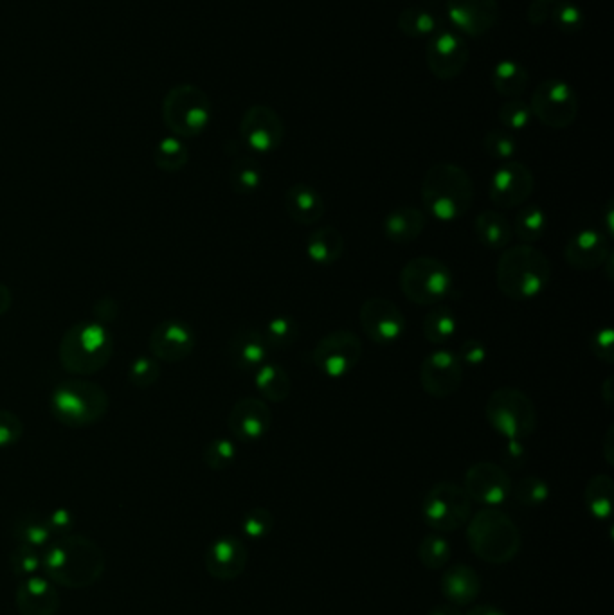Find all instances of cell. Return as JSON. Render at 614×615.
I'll return each instance as SVG.
<instances>
[{"label": "cell", "instance_id": "obj_3", "mask_svg": "<svg viewBox=\"0 0 614 615\" xmlns=\"http://www.w3.org/2000/svg\"><path fill=\"white\" fill-rule=\"evenodd\" d=\"M422 205L438 222L463 218L474 200V182L458 164L440 162L431 166L422 180Z\"/></svg>", "mask_w": 614, "mask_h": 615}, {"label": "cell", "instance_id": "obj_54", "mask_svg": "<svg viewBox=\"0 0 614 615\" xmlns=\"http://www.w3.org/2000/svg\"><path fill=\"white\" fill-rule=\"evenodd\" d=\"M503 459L508 466L512 468H521V464L526 461V446L519 439H508L506 441L505 452Z\"/></svg>", "mask_w": 614, "mask_h": 615}, {"label": "cell", "instance_id": "obj_27", "mask_svg": "<svg viewBox=\"0 0 614 615\" xmlns=\"http://www.w3.org/2000/svg\"><path fill=\"white\" fill-rule=\"evenodd\" d=\"M283 209L292 222L314 225L326 213L325 200L316 188L308 184H294L283 197Z\"/></svg>", "mask_w": 614, "mask_h": 615}, {"label": "cell", "instance_id": "obj_50", "mask_svg": "<svg viewBox=\"0 0 614 615\" xmlns=\"http://www.w3.org/2000/svg\"><path fill=\"white\" fill-rule=\"evenodd\" d=\"M24 436V423L13 410L0 409V448L17 445Z\"/></svg>", "mask_w": 614, "mask_h": 615}, {"label": "cell", "instance_id": "obj_28", "mask_svg": "<svg viewBox=\"0 0 614 615\" xmlns=\"http://www.w3.org/2000/svg\"><path fill=\"white\" fill-rule=\"evenodd\" d=\"M425 218L424 211L418 207H397L384 218L382 223V232L386 236V240L395 243V245H407L420 238V234L424 232Z\"/></svg>", "mask_w": 614, "mask_h": 615}, {"label": "cell", "instance_id": "obj_44", "mask_svg": "<svg viewBox=\"0 0 614 615\" xmlns=\"http://www.w3.org/2000/svg\"><path fill=\"white\" fill-rule=\"evenodd\" d=\"M497 117L508 132H521L530 126L533 116L530 105L523 99L515 98L506 99L505 103L499 107Z\"/></svg>", "mask_w": 614, "mask_h": 615}, {"label": "cell", "instance_id": "obj_30", "mask_svg": "<svg viewBox=\"0 0 614 615\" xmlns=\"http://www.w3.org/2000/svg\"><path fill=\"white\" fill-rule=\"evenodd\" d=\"M307 256L317 267H332L343 258L344 238L332 225H323L308 236Z\"/></svg>", "mask_w": 614, "mask_h": 615}, {"label": "cell", "instance_id": "obj_59", "mask_svg": "<svg viewBox=\"0 0 614 615\" xmlns=\"http://www.w3.org/2000/svg\"><path fill=\"white\" fill-rule=\"evenodd\" d=\"M465 615H508L501 610V608L494 607V605H476V607L470 608L469 612Z\"/></svg>", "mask_w": 614, "mask_h": 615}, {"label": "cell", "instance_id": "obj_1", "mask_svg": "<svg viewBox=\"0 0 614 615\" xmlns=\"http://www.w3.org/2000/svg\"><path fill=\"white\" fill-rule=\"evenodd\" d=\"M42 571L47 580L65 589H87L105 572V553L100 545L83 535L60 536L46 545Z\"/></svg>", "mask_w": 614, "mask_h": 615}, {"label": "cell", "instance_id": "obj_10", "mask_svg": "<svg viewBox=\"0 0 614 615\" xmlns=\"http://www.w3.org/2000/svg\"><path fill=\"white\" fill-rule=\"evenodd\" d=\"M472 515V500L456 482L442 481L425 493L422 517L438 533H452L465 526Z\"/></svg>", "mask_w": 614, "mask_h": 615}, {"label": "cell", "instance_id": "obj_34", "mask_svg": "<svg viewBox=\"0 0 614 615\" xmlns=\"http://www.w3.org/2000/svg\"><path fill=\"white\" fill-rule=\"evenodd\" d=\"M11 535L22 545H31V547H46L51 544L53 531L49 527L47 517L40 515L37 511H28L22 513L15 518L13 527H11Z\"/></svg>", "mask_w": 614, "mask_h": 615}, {"label": "cell", "instance_id": "obj_58", "mask_svg": "<svg viewBox=\"0 0 614 615\" xmlns=\"http://www.w3.org/2000/svg\"><path fill=\"white\" fill-rule=\"evenodd\" d=\"M600 393H602V400H604L605 405L611 409L614 403L613 376L605 378L604 384L600 387Z\"/></svg>", "mask_w": 614, "mask_h": 615}, {"label": "cell", "instance_id": "obj_26", "mask_svg": "<svg viewBox=\"0 0 614 615\" xmlns=\"http://www.w3.org/2000/svg\"><path fill=\"white\" fill-rule=\"evenodd\" d=\"M440 590L447 603H452L456 607H467L481 594V578L476 569H472L470 565L458 563L443 572Z\"/></svg>", "mask_w": 614, "mask_h": 615}, {"label": "cell", "instance_id": "obj_51", "mask_svg": "<svg viewBox=\"0 0 614 615\" xmlns=\"http://www.w3.org/2000/svg\"><path fill=\"white\" fill-rule=\"evenodd\" d=\"M589 349L600 362L613 364L614 362V331L611 326H602L591 335Z\"/></svg>", "mask_w": 614, "mask_h": 615}, {"label": "cell", "instance_id": "obj_36", "mask_svg": "<svg viewBox=\"0 0 614 615\" xmlns=\"http://www.w3.org/2000/svg\"><path fill=\"white\" fill-rule=\"evenodd\" d=\"M546 227H548V218L541 207L537 204H524L515 214L512 231L521 243L532 245L535 241L542 240Z\"/></svg>", "mask_w": 614, "mask_h": 615}, {"label": "cell", "instance_id": "obj_41", "mask_svg": "<svg viewBox=\"0 0 614 615\" xmlns=\"http://www.w3.org/2000/svg\"><path fill=\"white\" fill-rule=\"evenodd\" d=\"M263 339L272 349H287L298 340V322L287 315H278L265 324L262 331Z\"/></svg>", "mask_w": 614, "mask_h": 615}, {"label": "cell", "instance_id": "obj_23", "mask_svg": "<svg viewBox=\"0 0 614 615\" xmlns=\"http://www.w3.org/2000/svg\"><path fill=\"white\" fill-rule=\"evenodd\" d=\"M447 13L461 33L478 38L496 26L499 4L497 0H447Z\"/></svg>", "mask_w": 614, "mask_h": 615}, {"label": "cell", "instance_id": "obj_49", "mask_svg": "<svg viewBox=\"0 0 614 615\" xmlns=\"http://www.w3.org/2000/svg\"><path fill=\"white\" fill-rule=\"evenodd\" d=\"M242 531L253 540H262L274 529V515L267 508L249 509L242 518Z\"/></svg>", "mask_w": 614, "mask_h": 615}, {"label": "cell", "instance_id": "obj_42", "mask_svg": "<svg viewBox=\"0 0 614 615\" xmlns=\"http://www.w3.org/2000/svg\"><path fill=\"white\" fill-rule=\"evenodd\" d=\"M512 497L521 506L539 508L550 497V486L541 477L528 475V477H523L521 481L517 482L515 486H512Z\"/></svg>", "mask_w": 614, "mask_h": 615}, {"label": "cell", "instance_id": "obj_32", "mask_svg": "<svg viewBox=\"0 0 614 615\" xmlns=\"http://www.w3.org/2000/svg\"><path fill=\"white\" fill-rule=\"evenodd\" d=\"M614 482L609 475H593L584 490V506L596 520H609L613 515Z\"/></svg>", "mask_w": 614, "mask_h": 615}, {"label": "cell", "instance_id": "obj_5", "mask_svg": "<svg viewBox=\"0 0 614 615\" xmlns=\"http://www.w3.org/2000/svg\"><path fill=\"white\" fill-rule=\"evenodd\" d=\"M470 551L483 562L505 565L521 551V533L512 518L497 508L481 509L469 520Z\"/></svg>", "mask_w": 614, "mask_h": 615}, {"label": "cell", "instance_id": "obj_60", "mask_svg": "<svg viewBox=\"0 0 614 615\" xmlns=\"http://www.w3.org/2000/svg\"><path fill=\"white\" fill-rule=\"evenodd\" d=\"M429 615H465L461 612L460 607H456V605H452V603H443V605H438V607H434Z\"/></svg>", "mask_w": 614, "mask_h": 615}, {"label": "cell", "instance_id": "obj_46", "mask_svg": "<svg viewBox=\"0 0 614 615\" xmlns=\"http://www.w3.org/2000/svg\"><path fill=\"white\" fill-rule=\"evenodd\" d=\"M483 148L488 157L496 161L508 162L512 161L517 153V141L508 130L494 128V130H488L483 137Z\"/></svg>", "mask_w": 614, "mask_h": 615}, {"label": "cell", "instance_id": "obj_15", "mask_svg": "<svg viewBox=\"0 0 614 615\" xmlns=\"http://www.w3.org/2000/svg\"><path fill=\"white\" fill-rule=\"evenodd\" d=\"M463 382V364L451 349H434L422 360L420 385L431 398H449Z\"/></svg>", "mask_w": 614, "mask_h": 615}, {"label": "cell", "instance_id": "obj_7", "mask_svg": "<svg viewBox=\"0 0 614 615\" xmlns=\"http://www.w3.org/2000/svg\"><path fill=\"white\" fill-rule=\"evenodd\" d=\"M161 116L164 126L175 137L193 139L206 132L213 117V105L208 94L200 87L181 83L168 90L164 96Z\"/></svg>", "mask_w": 614, "mask_h": 615}, {"label": "cell", "instance_id": "obj_55", "mask_svg": "<svg viewBox=\"0 0 614 615\" xmlns=\"http://www.w3.org/2000/svg\"><path fill=\"white\" fill-rule=\"evenodd\" d=\"M551 8H553V6L546 4V2H541V0H532V4L528 6V13H526V17H528L530 24H533V26H541V24H544L546 20H550Z\"/></svg>", "mask_w": 614, "mask_h": 615}, {"label": "cell", "instance_id": "obj_43", "mask_svg": "<svg viewBox=\"0 0 614 615\" xmlns=\"http://www.w3.org/2000/svg\"><path fill=\"white\" fill-rule=\"evenodd\" d=\"M202 459L211 470H227L236 461V445L227 437H215L204 446Z\"/></svg>", "mask_w": 614, "mask_h": 615}, {"label": "cell", "instance_id": "obj_16", "mask_svg": "<svg viewBox=\"0 0 614 615\" xmlns=\"http://www.w3.org/2000/svg\"><path fill=\"white\" fill-rule=\"evenodd\" d=\"M535 189V177L523 162L508 161L501 164L490 179L488 197L499 209H514L528 202Z\"/></svg>", "mask_w": 614, "mask_h": 615}, {"label": "cell", "instance_id": "obj_47", "mask_svg": "<svg viewBox=\"0 0 614 615\" xmlns=\"http://www.w3.org/2000/svg\"><path fill=\"white\" fill-rule=\"evenodd\" d=\"M551 20L555 27L566 33V35H575L578 31H582L584 27V13L578 8L577 4L568 2V0H559L553 8H551Z\"/></svg>", "mask_w": 614, "mask_h": 615}, {"label": "cell", "instance_id": "obj_52", "mask_svg": "<svg viewBox=\"0 0 614 615\" xmlns=\"http://www.w3.org/2000/svg\"><path fill=\"white\" fill-rule=\"evenodd\" d=\"M463 366L479 367L487 362V346L478 339L465 340L456 353Z\"/></svg>", "mask_w": 614, "mask_h": 615}, {"label": "cell", "instance_id": "obj_25", "mask_svg": "<svg viewBox=\"0 0 614 615\" xmlns=\"http://www.w3.org/2000/svg\"><path fill=\"white\" fill-rule=\"evenodd\" d=\"M269 346L263 339L262 331L244 328L238 331L227 344V357L236 369L256 371L267 362Z\"/></svg>", "mask_w": 614, "mask_h": 615}, {"label": "cell", "instance_id": "obj_39", "mask_svg": "<svg viewBox=\"0 0 614 615\" xmlns=\"http://www.w3.org/2000/svg\"><path fill=\"white\" fill-rule=\"evenodd\" d=\"M398 31L407 38H425L436 31V18L424 8H406L398 15Z\"/></svg>", "mask_w": 614, "mask_h": 615}, {"label": "cell", "instance_id": "obj_17", "mask_svg": "<svg viewBox=\"0 0 614 615\" xmlns=\"http://www.w3.org/2000/svg\"><path fill=\"white\" fill-rule=\"evenodd\" d=\"M362 331L375 344H393L406 331V317L397 304L386 297H370L359 312Z\"/></svg>", "mask_w": 614, "mask_h": 615}, {"label": "cell", "instance_id": "obj_9", "mask_svg": "<svg viewBox=\"0 0 614 615\" xmlns=\"http://www.w3.org/2000/svg\"><path fill=\"white\" fill-rule=\"evenodd\" d=\"M398 285L409 303L436 306L451 294L454 277L451 268L440 259L418 256L402 267Z\"/></svg>", "mask_w": 614, "mask_h": 615}, {"label": "cell", "instance_id": "obj_14", "mask_svg": "<svg viewBox=\"0 0 614 615\" xmlns=\"http://www.w3.org/2000/svg\"><path fill=\"white\" fill-rule=\"evenodd\" d=\"M514 482L503 466L490 461L472 464L465 473L463 488L472 502L497 508L512 497Z\"/></svg>", "mask_w": 614, "mask_h": 615}, {"label": "cell", "instance_id": "obj_11", "mask_svg": "<svg viewBox=\"0 0 614 615\" xmlns=\"http://www.w3.org/2000/svg\"><path fill=\"white\" fill-rule=\"evenodd\" d=\"M530 110L541 125L553 130H564L577 119L578 98L575 89L562 80L542 81L533 90Z\"/></svg>", "mask_w": 614, "mask_h": 615}, {"label": "cell", "instance_id": "obj_45", "mask_svg": "<svg viewBox=\"0 0 614 615\" xmlns=\"http://www.w3.org/2000/svg\"><path fill=\"white\" fill-rule=\"evenodd\" d=\"M10 567L11 572L22 580L38 576L42 571V554L38 553L37 547L17 545L10 554Z\"/></svg>", "mask_w": 614, "mask_h": 615}, {"label": "cell", "instance_id": "obj_48", "mask_svg": "<svg viewBox=\"0 0 614 615\" xmlns=\"http://www.w3.org/2000/svg\"><path fill=\"white\" fill-rule=\"evenodd\" d=\"M161 378V362L154 357H137L128 367V382L137 389H148Z\"/></svg>", "mask_w": 614, "mask_h": 615}, {"label": "cell", "instance_id": "obj_56", "mask_svg": "<svg viewBox=\"0 0 614 615\" xmlns=\"http://www.w3.org/2000/svg\"><path fill=\"white\" fill-rule=\"evenodd\" d=\"M11 304H13V294L10 288L0 283V317L10 312Z\"/></svg>", "mask_w": 614, "mask_h": 615}, {"label": "cell", "instance_id": "obj_12", "mask_svg": "<svg viewBox=\"0 0 614 615\" xmlns=\"http://www.w3.org/2000/svg\"><path fill=\"white\" fill-rule=\"evenodd\" d=\"M362 358V342L353 331H330L312 351V364L319 373L339 380L350 375Z\"/></svg>", "mask_w": 614, "mask_h": 615}, {"label": "cell", "instance_id": "obj_8", "mask_svg": "<svg viewBox=\"0 0 614 615\" xmlns=\"http://www.w3.org/2000/svg\"><path fill=\"white\" fill-rule=\"evenodd\" d=\"M485 418L501 437L524 441L537 428V409L528 394L515 387H499L485 403Z\"/></svg>", "mask_w": 614, "mask_h": 615}, {"label": "cell", "instance_id": "obj_37", "mask_svg": "<svg viewBox=\"0 0 614 615\" xmlns=\"http://www.w3.org/2000/svg\"><path fill=\"white\" fill-rule=\"evenodd\" d=\"M154 162L164 173H179L190 162V150L179 137L168 135L155 146Z\"/></svg>", "mask_w": 614, "mask_h": 615}, {"label": "cell", "instance_id": "obj_40", "mask_svg": "<svg viewBox=\"0 0 614 615\" xmlns=\"http://www.w3.org/2000/svg\"><path fill=\"white\" fill-rule=\"evenodd\" d=\"M451 544L440 533L425 536L418 547V558L425 569L440 571L451 560Z\"/></svg>", "mask_w": 614, "mask_h": 615}, {"label": "cell", "instance_id": "obj_57", "mask_svg": "<svg viewBox=\"0 0 614 615\" xmlns=\"http://www.w3.org/2000/svg\"><path fill=\"white\" fill-rule=\"evenodd\" d=\"M613 436H614V428L609 427V430H607V434H605V439H604L605 461H607V464H609V466H613V463H614V459H613L614 437Z\"/></svg>", "mask_w": 614, "mask_h": 615}, {"label": "cell", "instance_id": "obj_13", "mask_svg": "<svg viewBox=\"0 0 614 615\" xmlns=\"http://www.w3.org/2000/svg\"><path fill=\"white\" fill-rule=\"evenodd\" d=\"M240 139L253 152H276L285 141V123L274 108L253 105L240 121Z\"/></svg>", "mask_w": 614, "mask_h": 615}, {"label": "cell", "instance_id": "obj_53", "mask_svg": "<svg viewBox=\"0 0 614 615\" xmlns=\"http://www.w3.org/2000/svg\"><path fill=\"white\" fill-rule=\"evenodd\" d=\"M49 527L53 531V535L67 536L73 533L74 517L71 511L67 509H55L49 517H47Z\"/></svg>", "mask_w": 614, "mask_h": 615}, {"label": "cell", "instance_id": "obj_31", "mask_svg": "<svg viewBox=\"0 0 614 615\" xmlns=\"http://www.w3.org/2000/svg\"><path fill=\"white\" fill-rule=\"evenodd\" d=\"M254 385L265 402H285L292 393V382L287 369L274 362H265L254 371Z\"/></svg>", "mask_w": 614, "mask_h": 615}, {"label": "cell", "instance_id": "obj_24", "mask_svg": "<svg viewBox=\"0 0 614 615\" xmlns=\"http://www.w3.org/2000/svg\"><path fill=\"white\" fill-rule=\"evenodd\" d=\"M15 607L20 615H55L60 608L56 585L42 576L22 580L15 592Z\"/></svg>", "mask_w": 614, "mask_h": 615}, {"label": "cell", "instance_id": "obj_22", "mask_svg": "<svg viewBox=\"0 0 614 615\" xmlns=\"http://www.w3.org/2000/svg\"><path fill=\"white\" fill-rule=\"evenodd\" d=\"M609 254H611L609 238L604 232L596 229H580L575 232L573 236H569L564 249L566 263L580 272H591L604 267Z\"/></svg>", "mask_w": 614, "mask_h": 615}, {"label": "cell", "instance_id": "obj_21", "mask_svg": "<svg viewBox=\"0 0 614 615\" xmlns=\"http://www.w3.org/2000/svg\"><path fill=\"white\" fill-rule=\"evenodd\" d=\"M247 560L249 553L242 540L235 536H222L209 545L204 556V567L215 580L233 581L244 574Z\"/></svg>", "mask_w": 614, "mask_h": 615}, {"label": "cell", "instance_id": "obj_2", "mask_svg": "<svg viewBox=\"0 0 614 615\" xmlns=\"http://www.w3.org/2000/svg\"><path fill=\"white\" fill-rule=\"evenodd\" d=\"M550 279V259L537 247L519 243L501 250L497 259L496 283L499 292L508 299H535L546 290Z\"/></svg>", "mask_w": 614, "mask_h": 615}, {"label": "cell", "instance_id": "obj_38", "mask_svg": "<svg viewBox=\"0 0 614 615\" xmlns=\"http://www.w3.org/2000/svg\"><path fill=\"white\" fill-rule=\"evenodd\" d=\"M262 180V168L249 157H238L229 170L231 188L238 195H253L262 186Z\"/></svg>", "mask_w": 614, "mask_h": 615}, {"label": "cell", "instance_id": "obj_33", "mask_svg": "<svg viewBox=\"0 0 614 615\" xmlns=\"http://www.w3.org/2000/svg\"><path fill=\"white\" fill-rule=\"evenodd\" d=\"M528 83L530 74L524 65L515 60H501L492 72L494 89L506 99L521 98L524 90L528 89Z\"/></svg>", "mask_w": 614, "mask_h": 615}, {"label": "cell", "instance_id": "obj_18", "mask_svg": "<svg viewBox=\"0 0 614 615\" xmlns=\"http://www.w3.org/2000/svg\"><path fill=\"white\" fill-rule=\"evenodd\" d=\"M469 56V45L458 33L442 31L429 40L425 62L434 78L451 81L465 71Z\"/></svg>", "mask_w": 614, "mask_h": 615}, {"label": "cell", "instance_id": "obj_35", "mask_svg": "<svg viewBox=\"0 0 614 615\" xmlns=\"http://www.w3.org/2000/svg\"><path fill=\"white\" fill-rule=\"evenodd\" d=\"M422 331H424L427 342H431L434 346H440V344L449 342L456 335L458 317L449 306L436 304V306H431L429 312L425 313Z\"/></svg>", "mask_w": 614, "mask_h": 615}, {"label": "cell", "instance_id": "obj_4", "mask_svg": "<svg viewBox=\"0 0 614 615\" xmlns=\"http://www.w3.org/2000/svg\"><path fill=\"white\" fill-rule=\"evenodd\" d=\"M114 355V337L109 328L98 321L73 324L60 340L58 357L67 373L76 376L96 375L107 367Z\"/></svg>", "mask_w": 614, "mask_h": 615}, {"label": "cell", "instance_id": "obj_6", "mask_svg": "<svg viewBox=\"0 0 614 615\" xmlns=\"http://www.w3.org/2000/svg\"><path fill=\"white\" fill-rule=\"evenodd\" d=\"M109 394L89 380H65L55 387L49 407L64 427L85 428L100 423L109 410Z\"/></svg>", "mask_w": 614, "mask_h": 615}, {"label": "cell", "instance_id": "obj_20", "mask_svg": "<svg viewBox=\"0 0 614 615\" xmlns=\"http://www.w3.org/2000/svg\"><path fill=\"white\" fill-rule=\"evenodd\" d=\"M227 427L231 434L244 441L253 443L269 434L272 427V410L262 398L247 396L233 405L227 416Z\"/></svg>", "mask_w": 614, "mask_h": 615}, {"label": "cell", "instance_id": "obj_29", "mask_svg": "<svg viewBox=\"0 0 614 615\" xmlns=\"http://www.w3.org/2000/svg\"><path fill=\"white\" fill-rule=\"evenodd\" d=\"M474 234L490 250H505L514 238L512 223L499 209L481 211L474 220Z\"/></svg>", "mask_w": 614, "mask_h": 615}, {"label": "cell", "instance_id": "obj_19", "mask_svg": "<svg viewBox=\"0 0 614 615\" xmlns=\"http://www.w3.org/2000/svg\"><path fill=\"white\" fill-rule=\"evenodd\" d=\"M197 344L195 331L181 319H166L155 324L148 339L152 357L164 364H179L190 357Z\"/></svg>", "mask_w": 614, "mask_h": 615}, {"label": "cell", "instance_id": "obj_61", "mask_svg": "<svg viewBox=\"0 0 614 615\" xmlns=\"http://www.w3.org/2000/svg\"><path fill=\"white\" fill-rule=\"evenodd\" d=\"M541 2H546V4H550V6H555L559 0H541Z\"/></svg>", "mask_w": 614, "mask_h": 615}]
</instances>
